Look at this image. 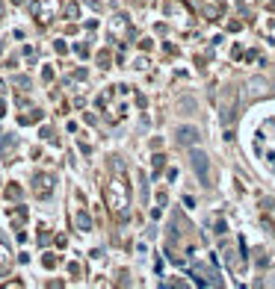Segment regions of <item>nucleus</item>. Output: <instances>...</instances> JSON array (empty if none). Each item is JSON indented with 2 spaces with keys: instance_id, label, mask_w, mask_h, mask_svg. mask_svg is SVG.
I'll return each mask as SVG.
<instances>
[{
  "instance_id": "nucleus-1",
  "label": "nucleus",
  "mask_w": 275,
  "mask_h": 289,
  "mask_svg": "<svg viewBox=\"0 0 275 289\" xmlns=\"http://www.w3.org/2000/svg\"><path fill=\"white\" fill-rule=\"evenodd\" d=\"M178 142L181 145H196L198 142V130L196 127H181L178 130Z\"/></svg>"
},
{
  "instance_id": "nucleus-2",
  "label": "nucleus",
  "mask_w": 275,
  "mask_h": 289,
  "mask_svg": "<svg viewBox=\"0 0 275 289\" xmlns=\"http://www.w3.org/2000/svg\"><path fill=\"white\" fill-rule=\"evenodd\" d=\"M193 160H196V171H198V177H204V174H207V157H201V154H196Z\"/></svg>"
}]
</instances>
